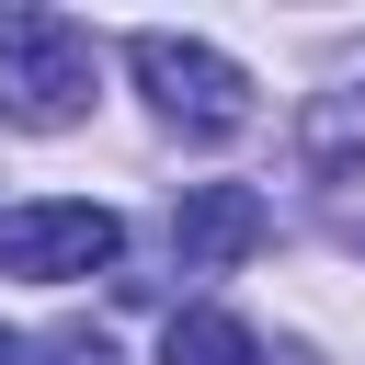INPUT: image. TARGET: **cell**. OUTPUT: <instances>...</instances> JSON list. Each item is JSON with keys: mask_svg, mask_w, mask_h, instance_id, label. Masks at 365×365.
<instances>
[{"mask_svg": "<svg viewBox=\"0 0 365 365\" xmlns=\"http://www.w3.org/2000/svg\"><path fill=\"white\" fill-rule=\"evenodd\" d=\"M46 365H114V342H103V331H57V342H46Z\"/></svg>", "mask_w": 365, "mask_h": 365, "instance_id": "7", "label": "cell"}, {"mask_svg": "<svg viewBox=\"0 0 365 365\" xmlns=\"http://www.w3.org/2000/svg\"><path fill=\"white\" fill-rule=\"evenodd\" d=\"M0 365H23V342H11V331H0Z\"/></svg>", "mask_w": 365, "mask_h": 365, "instance_id": "8", "label": "cell"}, {"mask_svg": "<svg viewBox=\"0 0 365 365\" xmlns=\"http://www.w3.org/2000/svg\"><path fill=\"white\" fill-rule=\"evenodd\" d=\"M160 365H262V342H251L228 308H182V319L160 331Z\"/></svg>", "mask_w": 365, "mask_h": 365, "instance_id": "6", "label": "cell"}, {"mask_svg": "<svg viewBox=\"0 0 365 365\" xmlns=\"http://www.w3.org/2000/svg\"><path fill=\"white\" fill-rule=\"evenodd\" d=\"M308 171H319L331 228L365 251V91H331V103L308 114Z\"/></svg>", "mask_w": 365, "mask_h": 365, "instance_id": "5", "label": "cell"}, {"mask_svg": "<svg viewBox=\"0 0 365 365\" xmlns=\"http://www.w3.org/2000/svg\"><path fill=\"white\" fill-rule=\"evenodd\" d=\"M125 68H137V91H148L182 137H240V125H251V68L217 57L205 34H137Z\"/></svg>", "mask_w": 365, "mask_h": 365, "instance_id": "2", "label": "cell"}, {"mask_svg": "<svg viewBox=\"0 0 365 365\" xmlns=\"http://www.w3.org/2000/svg\"><path fill=\"white\" fill-rule=\"evenodd\" d=\"M125 251V217L114 205H0V274H34V285H80Z\"/></svg>", "mask_w": 365, "mask_h": 365, "instance_id": "3", "label": "cell"}, {"mask_svg": "<svg viewBox=\"0 0 365 365\" xmlns=\"http://www.w3.org/2000/svg\"><path fill=\"white\" fill-rule=\"evenodd\" d=\"M103 91V46L68 23V11H0V125H80Z\"/></svg>", "mask_w": 365, "mask_h": 365, "instance_id": "1", "label": "cell"}, {"mask_svg": "<svg viewBox=\"0 0 365 365\" xmlns=\"http://www.w3.org/2000/svg\"><path fill=\"white\" fill-rule=\"evenodd\" d=\"M274 240V205L251 194V182H182V205H171V251L194 262V274H228V262H251Z\"/></svg>", "mask_w": 365, "mask_h": 365, "instance_id": "4", "label": "cell"}]
</instances>
